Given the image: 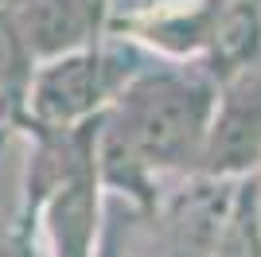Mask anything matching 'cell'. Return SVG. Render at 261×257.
<instances>
[{
    "label": "cell",
    "instance_id": "6da1fadb",
    "mask_svg": "<svg viewBox=\"0 0 261 257\" xmlns=\"http://www.w3.org/2000/svg\"><path fill=\"white\" fill-rule=\"evenodd\" d=\"M218 106L207 70H137L98 125V175L113 195L152 207V179L203 160Z\"/></svg>",
    "mask_w": 261,
    "mask_h": 257
},
{
    "label": "cell",
    "instance_id": "7a4b0ae2",
    "mask_svg": "<svg viewBox=\"0 0 261 257\" xmlns=\"http://www.w3.org/2000/svg\"><path fill=\"white\" fill-rule=\"evenodd\" d=\"M137 74L121 51H82L43 59L32 66L28 101H23V125L32 128H74L101 117L125 82Z\"/></svg>",
    "mask_w": 261,
    "mask_h": 257
},
{
    "label": "cell",
    "instance_id": "3957f363",
    "mask_svg": "<svg viewBox=\"0 0 261 257\" xmlns=\"http://www.w3.org/2000/svg\"><path fill=\"white\" fill-rule=\"evenodd\" d=\"M199 168L207 179L253 175L261 168V63L222 82Z\"/></svg>",
    "mask_w": 261,
    "mask_h": 257
},
{
    "label": "cell",
    "instance_id": "277c9868",
    "mask_svg": "<svg viewBox=\"0 0 261 257\" xmlns=\"http://www.w3.org/2000/svg\"><path fill=\"white\" fill-rule=\"evenodd\" d=\"M106 0H12V23L35 63L82 51L101 28Z\"/></svg>",
    "mask_w": 261,
    "mask_h": 257
},
{
    "label": "cell",
    "instance_id": "5b68a950",
    "mask_svg": "<svg viewBox=\"0 0 261 257\" xmlns=\"http://www.w3.org/2000/svg\"><path fill=\"white\" fill-rule=\"evenodd\" d=\"M211 257H261V199L257 175H242L222 211Z\"/></svg>",
    "mask_w": 261,
    "mask_h": 257
},
{
    "label": "cell",
    "instance_id": "8992f818",
    "mask_svg": "<svg viewBox=\"0 0 261 257\" xmlns=\"http://www.w3.org/2000/svg\"><path fill=\"white\" fill-rule=\"evenodd\" d=\"M32 66H35V59L28 55L12 16L0 12V121H23Z\"/></svg>",
    "mask_w": 261,
    "mask_h": 257
},
{
    "label": "cell",
    "instance_id": "52a82bcc",
    "mask_svg": "<svg viewBox=\"0 0 261 257\" xmlns=\"http://www.w3.org/2000/svg\"><path fill=\"white\" fill-rule=\"evenodd\" d=\"M101 234H98V246H94V257H125L121 253V238H117V226L113 218H101Z\"/></svg>",
    "mask_w": 261,
    "mask_h": 257
},
{
    "label": "cell",
    "instance_id": "ba28073f",
    "mask_svg": "<svg viewBox=\"0 0 261 257\" xmlns=\"http://www.w3.org/2000/svg\"><path fill=\"white\" fill-rule=\"evenodd\" d=\"M253 175H257V199H261V168H257V171H253Z\"/></svg>",
    "mask_w": 261,
    "mask_h": 257
},
{
    "label": "cell",
    "instance_id": "9c48e42d",
    "mask_svg": "<svg viewBox=\"0 0 261 257\" xmlns=\"http://www.w3.org/2000/svg\"><path fill=\"white\" fill-rule=\"evenodd\" d=\"M12 8V0H0V12H8Z\"/></svg>",
    "mask_w": 261,
    "mask_h": 257
}]
</instances>
